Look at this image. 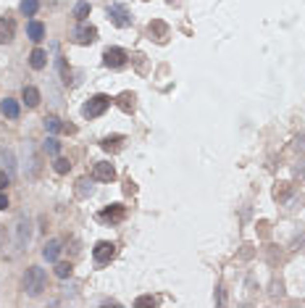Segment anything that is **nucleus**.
<instances>
[{"label":"nucleus","instance_id":"f257e3e1","mask_svg":"<svg viewBox=\"0 0 305 308\" xmlns=\"http://www.w3.org/2000/svg\"><path fill=\"white\" fill-rule=\"evenodd\" d=\"M45 282H48L45 269H40V266H29L27 269V274H24V290H27V295L37 298L45 290Z\"/></svg>","mask_w":305,"mask_h":308},{"label":"nucleus","instance_id":"f03ea898","mask_svg":"<svg viewBox=\"0 0 305 308\" xmlns=\"http://www.w3.org/2000/svg\"><path fill=\"white\" fill-rule=\"evenodd\" d=\"M108 105H111V95H95V98H90L87 103H85V108H82V113H85V119H97V116H103L105 111H108Z\"/></svg>","mask_w":305,"mask_h":308},{"label":"nucleus","instance_id":"7ed1b4c3","mask_svg":"<svg viewBox=\"0 0 305 308\" xmlns=\"http://www.w3.org/2000/svg\"><path fill=\"white\" fill-rule=\"evenodd\" d=\"M105 13H108V19H111L113 27H119V29L132 27V16H129V11L121 3H111L108 8H105Z\"/></svg>","mask_w":305,"mask_h":308},{"label":"nucleus","instance_id":"20e7f679","mask_svg":"<svg viewBox=\"0 0 305 308\" xmlns=\"http://www.w3.org/2000/svg\"><path fill=\"white\" fill-rule=\"evenodd\" d=\"M13 237H16V248L24 250L29 245V237H32V229H29V216L27 213H21L16 219V224H13Z\"/></svg>","mask_w":305,"mask_h":308},{"label":"nucleus","instance_id":"39448f33","mask_svg":"<svg viewBox=\"0 0 305 308\" xmlns=\"http://www.w3.org/2000/svg\"><path fill=\"white\" fill-rule=\"evenodd\" d=\"M92 258H95V264L97 266H105V264H111L113 258H116V245L113 242H97L95 248H92Z\"/></svg>","mask_w":305,"mask_h":308},{"label":"nucleus","instance_id":"423d86ee","mask_svg":"<svg viewBox=\"0 0 305 308\" xmlns=\"http://www.w3.org/2000/svg\"><path fill=\"white\" fill-rule=\"evenodd\" d=\"M126 61H129V56H126V50H121V48H108L103 53V64L108 68H124Z\"/></svg>","mask_w":305,"mask_h":308},{"label":"nucleus","instance_id":"0eeeda50","mask_svg":"<svg viewBox=\"0 0 305 308\" xmlns=\"http://www.w3.org/2000/svg\"><path fill=\"white\" fill-rule=\"evenodd\" d=\"M92 179H97V182H113V179H116V169H113L108 161H97L95 169H92Z\"/></svg>","mask_w":305,"mask_h":308},{"label":"nucleus","instance_id":"6e6552de","mask_svg":"<svg viewBox=\"0 0 305 308\" xmlns=\"http://www.w3.org/2000/svg\"><path fill=\"white\" fill-rule=\"evenodd\" d=\"M124 216H126V211H124V205H121V203H113V205H108V208L100 211V221H111V224L124 221Z\"/></svg>","mask_w":305,"mask_h":308},{"label":"nucleus","instance_id":"1a4fd4ad","mask_svg":"<svg viewBox=\"0 0 305 308\" xmlns=\"http://www.w3.org/2000/svg\"><path fill=\"white\" fill-rule=\"evenodd\" d=\"M97 40V29L95 27H79L74 32V42L76 45H92Z\"/></svg>","mask_w":305,"mask_h":308},{"label":"nucleus","instance_id":"9d476101","mask_svg":"<svg viewBox=\"0 0 305 308\" xmlns=\"http://www.w3.org/2000/svg\"><path fill=\"white\" fill-rule=\"evenodd\" d=\"M116 105L124 113H134V108H137V95L134 92H121V95L116 98Z\"/></svg>","mask_w":305,"mask_h":308},{"label":"nucleus","instance_id":"9b49d317","mask_svg":"<svg viewBox=\"0 0 305 308\" xmlns=\"http://www.w3.org/2000/svg\"><path fill=\"white\" fill-rule=\"evenodd\" d=\"M13 34H16V24H13V19H0V45L11 42Z\"/></svg>","mask_w":305,"mask_h":308},{"label":"nucleus","instance_id":"f8f14e48","mask_svg":"<svg viewBox=\"0 0 305 308\" xmlns=\"http://www.w3.org/2000/svg\"><path fill=\"white\" fill-rule=\"evenodd\" d=\"M45 129L53 135H58V132H74V127L71 124H63L58 116H45Z\"/></svg>","mask_w":305,"mask_h":308},{"label":"nucleus","instance_id":"ddd939ff","mask_svg":"<svg viewBox=\"0 0 305 308\" xmlns=\"http://www.w3.org/2000/svg\"><path fill=\"white\" fill-rule=\"evenodd\" d=\"M121 142H124V135H108V137H103L100 148L108 153H116V150H121Z\"/></svg>","mask_w":305,"mask_h":308},{"label":"nucleus","instance_id":"4468645a","mask_svg":"<svg viewBox=\"0 0 305 308\" xmlns=\"http://www.w3.org/2000/svg\"><path fill=\"white\" fill-rule=\"evenodd\" d=\"M148 32H150L152 37H155L158 42H166V37H169V27H166L163 21H150Z\"/></svg>","mask_w":305,"mask_h":308},{"label":"nucleus","instance_id":"2eb2a0df","mask_svg":"<svg viewBox=\"0 0 305 308\" xmlns=\"http://www.w3.org/2000/svg\"><path fill=\"white\" fill-rule=\"evenodd\" d=\"M21 98H24V103L29 105V108H37V105H40V90L32 87V84H29V87H24Z\"/></svg>","mask_w":305,"mask_h":308},{"label":"nucleus","instance_id":"dca6fc26","mask_svg":"<svg viewBox=\"0 0 305 308\" xmlns=\"http://www.w3.org/2000/svg\"><path fill=\"white\" fill-rule=\"evenodd\" d=\"M29 64H32V68H45V64H48V53H45L42 48H34L32 50V56H29Z\"/></svg>","mask_w":305,"mask_h":308},{"label":"nucleus","instance_id":"f3484780","mask_svg":"<svg viewBox=\"0 0 305 308\" xmlns=\"http://www.w3.org/2000/svg\"><path fill=\"white\" fill-rule=\"evenodd\" d=\"M27 34H29V40H32V42H40L42 37H45V27L40 24V21H29Z\"/></svg>","mask_w":305,"mask_h":308},{"label":"nucleus","instance_id":"a211bd4d","mask_svg":"<svg viewBox=\"0 0 305 308\" xmlns=\"http://www.w3.org/2000/svg\"><path fill=\"white\" fill-rule=\"evenodd\" d=\"M58 253H61V242H58V240H50V242L42 248V258H45V261H56Z\"/></svg>","mask_w":305,"mask_h":308},{"label":"nucleus","instance_id":"6ab92c4d","mask_svg":"<svg viewBox=\"0 0 305 308\" xmlns=\"http://www.w3.org/2000/svg\"><path fill=\"white\" fill-rule=\"evenodd\" d=\"M90 11H92V5H90L87 0H79V3L74 5V19L76 21H85L90 16Z\"/></svg>","mask_w":305,"mask_h":308},{"label":"nucleus","instance_id":"aec40b11","mask_svg":"<svg viewBox=\"0 0 305 308\" xmlns=\"http://www.w3.org/2000/svg\"><path fill=\"white\" fill-rule=\"evenodd\" d=\"M19 103L16 100H11V98H5L3 100V116H8V119H19Z\"/></svg>","mask_w":305,"mask_h":308},{"label":"nucleus","instance_id":"412c9836","mask_svg":"<svg viewBox=\"0 0 305 308\" xmlns=\"http://www.w3.org/2000/svg\"><path fill=\"white\" fill-rule=\"evenodd\" d=\"M37 8H40V0H21V13L24 16H34Z\"/></svg>","mask_w":305,"mask_h":308},{"label":"nucleus","instance_id":"4be33fe9","mask_svg":"<svg viewBox=\"0 0 305 308\" xmlns=\"http://www.w3.org/2000/svg\"><path fill=\"white\" fill-rule=\"evenodd\" d=\"M58 71H61V79H63V84H71V68L66 66L63 58H58Z\"/></svg>","mask_w":305,"mask_h":308},{"label":"nucleus","instance_id":"5701e85b","mask_svg":"<svg viewBox=\"0 0 305 308\" xmlns=\"http://www.w3.org/2000/svg\"><path fill=\"white\" fill-rule=\"evenodd\" d=\"M45 153H50V156H58L61 153V142L56 137H48V140H45Z\"/></svg>","mask_w":305,"mask_h":308},{"label":"nucleus","instance_id":"b1692460","mask_svg":"<svg viewBox=\"0 0 305 308\" xmlns=\"http://www.w3.org/2000/svg\"><path fill=\"white\" fill-rule=\"evenodd\" d=\"M56 276H58V279H68V276H71V264H58L56 266Z\"/></svg>","mask_w":305,"mask_h":308},{"label":"nucleus","instance_id":"393cba45","mask_svg":"<svg viewBox=\"0 0 305 308\" xmlns=\"http://www.w3.org/2000/svg\"><path fill=\"white\" fill-rule=\"evenodd\" d=\"M76 192H79V198H87V195H92V182L82 179V182H79V187H76Z\"/></svg>","mask_w":305,"mask_h":308},{"label":"nucleus","instance_id":"a878e982","mask_svg":"<svg viewBox=\"0 0 305 308\" xmlns=\"http://www.w3.org/2000/svg\"><path fill=\"white\" fill-rule=\"evenodd\" d=\"M53 169H56L58 174H66L68 169H71V164H68L66 158H56V164H53Z\"/></svg>","mask_w":305,"mask_h":308},{"label":"nucleus","instance_id":"bb28decb","mask_svg":"<svg viewBox=\"0 0 305 308\" xmlns=\"http://www.w3.org/2000/svg\"><path fill=\"white\" fill-rule=\"evenodd\" d=\"M134 306H137V308H142V306H155V298H148V295H145V298H137Z\"/></svg>","mask_w":305,"mask_h":308},{"label":"nucleus","instance_id":"cd10ccee","mask_svg":"<svg viewBox=\"0 0 305 308\" xmlns=\"http://www.w3.org/2000/svg\"><path fill=\"white\" fill-rule=\"evenodd\" d=\"M11 184V174H5V171H0V190H5Z\"/></svg>","mask_w":305,"mask_h":308},{"label":"nucleus","instance_id":"c85d7f7f","mask_svg":"<svg viewBox=\"0 0 305 308\" xmlns=\"http://www.w3.org/2000/svg\"><path fill=\"white\" fill-rule=\"evenodd\" d=\"M276 198H287L289 195V187H276V192H274Z\"/></svg>","mask_w":305,"mask_h":308},{"label":"nucleus","instance_id":"c756f323","mask_svg":"<svg viewBox=\"0 0 305 308\" xmlns=\"http://www.w3.org/2000/svg\"><path fill=\"white\" fill-rule=\"evenodd\" d=\"M5 208H8V198H5L3 192H0V211H5Z\"/></svg>","mask_w":305,"mask_h":308},{"label":"nucleus","instance_id":"7c9ffc66","mask_svg":"<svg viewBox=\"0 0 305 308\" xmlns=\"http://www.w3.org/2000/svg\"><path fill=\"white\" fill-rule=\"evenodd\" d=\"M169 3H177V0H169Z\"/></svg>","mask_w":305,"mask_h":308}]
</instances>
